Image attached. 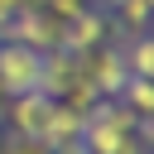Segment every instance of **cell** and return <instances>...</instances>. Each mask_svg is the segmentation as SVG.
<instances>
[{"mask_svg": "<svg viewBox=\"0 0 154 154\" xmlns=\"http://www.w3.org/2000/svg\"><path fill=\"white\" fill-rule=\"evenodd\" d=\"M77 67H82V82H91L96 96H120V87H125V77H130L120 43H96V48L77 53Z\"/></svg>", "mask_w": 154, "mask_h": 154, "instance_id": "cell-1", "label": "cell"}, {"mask_svg": "<svg viewBox=\"0 0 154 154\" xmlns=\"http://www.w3.org/2000/svg\"><path fill=\"white\" fill-rule=\"evenodd\" d=\"M48 116H53V96H43V91L10 96V106H5V116H0V135H14V140H38V144H43Z\"/></svg>", "mask_w": 154, "mask_h": 154, "instance_id": "cell-2", "label": "cell"}, {"mask_svg": "<svg viewBox=\"0 0 154 154\" xmlns=\"http://www.w3.org/2000/svg\"><path fill=\"white\" fill-rule=\"evenodd\" d=\"M38 72H43V53H34L14 38H0V87L10 96L38 91Z\"/></svg>", "mask_w": 154, "mask_h": 154, "instance_id": "cell-3", "label": "cell"}, {"mask_svg": "<svg viewBox=\"0 0 154 154\" xmlns=\"http://www.w3.org/2000/svg\"><path fill=\"white\" fill-rule=\"evenodd\" d=\"M58 34H63V24H58L48 10H38V5L19 10V14L5 24V38L24 43V48H34V53H53V48H58Z\"/></svg>", "mask_w": 154, "mask_h": 154, "instance_id": "cell-4", "label": "cell"}, {"mask_svg": "<svg viewBox=\"0 0 154 154\" xmlns=\"http://www.w3.org/2000/svg\"><path fill=\"white\" fill-rule=\"evenodd\" d=\"M106 38H111V14L87 5L82 14H72V19L63 24L58 48H63V53H87V48H96V43H106Z\"/></svg>", "mask_w": 154, "mask_h": 154, "instance_id": "cell-5", "label": "cell"}, {"mask_svg": "<svg viewBox=\"0 0 154 154\" xmlns=\"http://www.w3.org/2000/svg\"><path fill=\"white\" fill-rule=\"evenodd\" d=\"M82 82V67H77V53H63V48H53V53H43V72H38V91L43 96H63L67 87H77Z\"/></svg>", "mask_w": 154, "mask_h": 154, "instance_id": "cell-6", "label": "cell"}, {"mask_svg": "<svg viewBox=\"0 0 154 154\" xmlns=\"http://www.w3.org/2000/svg\"><path fill=\"white\" fill-rule=\"evenodd\" d=\"M130 116H140V120H154V77H125V87H120V96H116Z\"/></svg>", "mask_w": 154, "mask_h": 154, "instance_id": "cell-7", "label": "cell"}, {"mask_svg": "<svg viewBox=\"0 0 154 154\" xmlns=\"http://www.w3.org/2000/svg\"><path fill=\"white\" fill-rule=\"evenodd\" d=\"M77 135H82V111H72V106L53 101V116H48V130H43V144L53 149V144H63V140H77Z\"/></svg>", "mask_w": 154, "mask_h": 154, "instance_id": "cell-8", "label": "cell"}, {"mask_svg": "<svg viewBox=\"0 0 154 154\" xmlns=\"http://www.w3.org/2000/svg\"><path fill=\"white\" fill-rule=\"evenodd\" d=\"M120 53H125L130 77H154V38H149V34L125 38V43H120Z\"/></svg>", "mask_w": 154, "mask_h": 154, "instance_id": "cell-9", "label": "cell"}, {"mask_svg": "<svg viewBox=\"0 0 154 154\" xmlns=\"http://www.w3.org/2000/svg\"><path fill=\"white\" fill-rule=\"evenodd\" d=\"M87 5H91V0H38V10H48V14L58 19V24H67L72 14H82Z\"/></svg>", "mask_w": 154, "mask_h": 154, "instance_id": "cell-10", "label": "cell"}, {"mask_svg": "<svg viewBox=\"0 0 154 154\" xmlns=\"http://www.w3.org/2000/svg\"><path fill=\"white\" fill-rule=\"evenodd\" d=\"M0 154H48V144H38V140H14V135H0Z\"/></svg>", "mask_w": 154, "mask_h": 154, "instance_id": "cell-11", "label": "cell"}, {"mask_svg": "<svg viewBox=\"0 0 154 154\" xmlns=\"http://www.w3.org/2000/svg\"><path fill=\"white\" fill-rule=\"evenodd\" d=\"M48 154H87V144H82V140H63V144H53Z\"/></svg>", "mask_w": 154, "mask_h": 154, "instance_id": "cell-12", "label": "cell"}, {"mask_svg": "<svg viewBox=\"0 0 154 154\" xmlns=\"http://www.w3.org/2000/svg\"><path fill=\"white\" fill-rule=\"evenodd\" d=\"M5 106H10V91H5V87H0V116H5Z\"/></svg>", "mask_w": 154, "mask_h": 154, "instance_id": "cell-13", "label": "cell"}]
</instances>
